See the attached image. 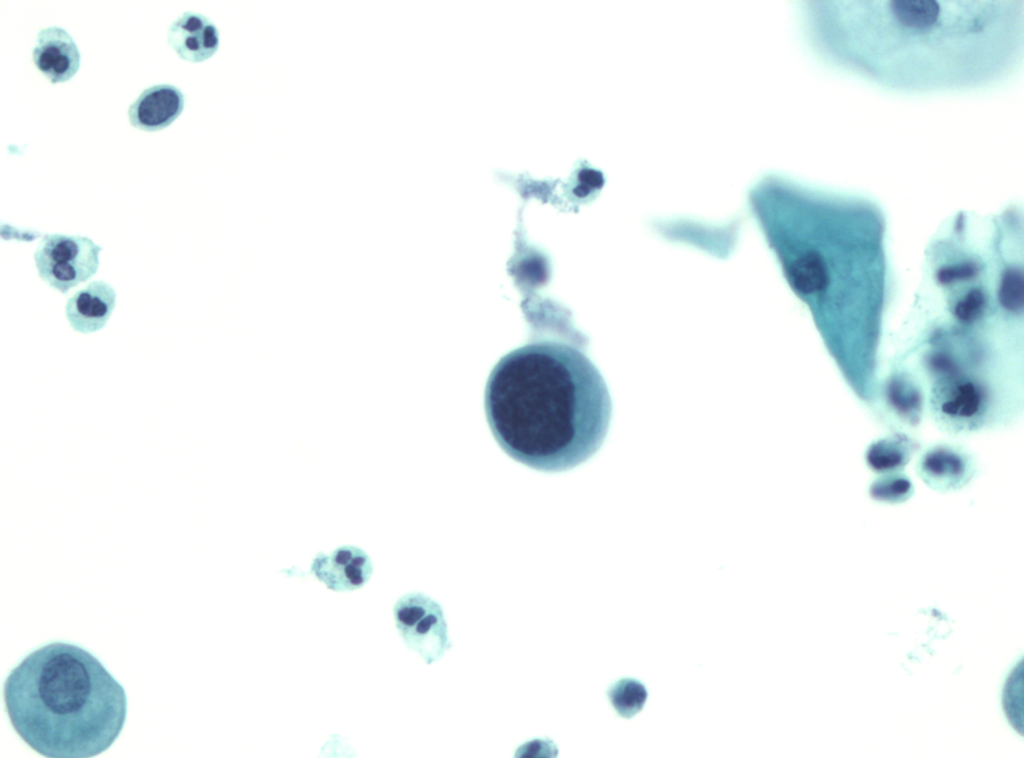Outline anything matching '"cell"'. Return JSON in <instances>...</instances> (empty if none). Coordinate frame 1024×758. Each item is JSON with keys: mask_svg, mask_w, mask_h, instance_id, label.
Masks as SVG:
<instances>
[{"mask_svg": "<svg viewBox=\"0 0 1024 758\" xmlns=\"http://www.w3.org/2000/svg\"><path fill=\"white\" fill-rule=\"evenodd\" d=\"M484 407L504 452L550 473L589 460L601 448L612 415L597 367L577 347L552 340L502 356L488 377Z\"/></svg>", "mask_w": 1024, "mask_h": 758, "instance_id": "6da1fadb", "label": "cell"}, {"mask_svg": "<svg viewBox=\"0 0 1024 758\" xmlns=\"http://www.w3.org/2000/svg\"><path fill=\"white\" fill-rule=\"evenodd\" d=\"M9 720L21 739L50 758H88L120 735L123 687L87 650L52 642L27 655L4 684Z\"/></svg>", "mask_w": 1024, "mask_h": 758, "instance_id": "7a4b0ae2", "label": "cell"}, {"mask_svg": "<svg viewBox=\"0 0 1024 758\" xmlns=\"http://www.w3.org/2000/svg\"><path fill=\"white\" fill-rule=\"evenodd\" d=\"M102 249L86 236L45 234L34 252L35 268L46 285L67 294L97 273Z\"/></svg>", "mask_w": 1024, "mask_h": 758, "instance_id": "3957f363", "label": "cell"}, {"mask_svg": "<svg viewBox=\"0 0 1024 758\" xmlns=\"http://www.w3.org/2000/svg\"><path fill=\"white\" fill-rule=\"evenodd\" d=\"M396 628L405 645L426 664H432L451 648L441 605L422 592L402 595L393 608Z\"/></svg>", "mask_w": 1024, "mask_h": 758, "instance_id": "277c9868", "label": "cell"}, {"mask_svg": "<svg viewBox=\"0 0 1024 758\" xmlns=\"http://www.w3.org/2000/svg\"><path fill=\"white\" fill-rule=\"evenodd\" d=\"M310 571L331 590L353 591L368 582L373 566L362 549L341 546L330 554L319 553L313 559Z\"/></svg>", "mask_w": 1024, "mask_h": 758, "instance_id": "5b68a950", "label": "cell"}, {"mask_svg": "<svg viewBox=\"0 0 1024 758\" xmlns=\"http://www.w3.org/2000/svg\"><path fill=\"white\" fill-rule=\"evenodd\" d=\"M917 474L932 489L947 492L967 485L975 474V465L961 449L938 445L921 456Z\"/></svg>", "mask_w": 1024, "mask_h": 758, "instance_id": "8992f818", "label": "cell"}, {"mask_svg": "<svg viewBox=\"0 0 1024 758\" xmlns=\"http://www.w3.org/2000/svg\"><path fill=\"white\" fill-rule=\"evenodd\" d=\"M32 58L37 69L53 84L71 79L78 71L81 59L72 37L58 26L38 32Z\"/></svg>", "mask_w": 1024, "mask_h": 758, "instance_id": "52a82bcc", "label": "cell"}, {"mask_svg": "<svg viewBox=\"0 0 1024 758\" xmlns=\"http://www.w3.org/2000/svg\"><path fill=\"white\" fill-rule=\"evenodd\" d=\"M115 289L106 281L96 280L75 292L66 302L65 317L70 327L82 334L103 329L116 306Z\"/></svg>", "mask_w": 1024, "mask_h": 758, "instance_id": "ba28073f", "label": "cell"}, {"mask_svg": "<svg viewBox=\"0 0 1024 758\" xmlns=\"http://www.w3.org/2000/svg\"><path fill=\"white\" fill-rule=\"evenodd\" d=\"M167 42L182 60L203 62L217 52L219 31L208 17L187 11L169 26Z\"/></svg>", "mask_w": 1024, "mask_h": 758, "instance_id": "9c48e42d", "label": "cell"}, {"mask_svg": "<svg viewBox=\"0 0 1024 758\" xmlns=\"http://www.w3.org/2000/svg\"><path fill=\"white\" fill-rule=\"evenodd\" d=\"M185 105L184 94L170 84L154 85L145 89L130 105V124L142 131H160L171 125Z\"/></svg>", "mask_w": 1024, "mask_h": 758, "instance_id": "30bf717a", "label": "cell"}, {"mask_svg": "<svg viewBox=\"0 0 1024 758\" xmlns=\"http://www.w3.org/2000/svg\"><path fill=\"white\" fill-rule=\"evenodd\" d=\"M918 447L917 441L902 433L880 438L868 446L866 463L880 474L899 472L909 463Z\"/></svg>", "mask_w": 1024, "mask_h": 758, "instance_id": "8fae6325", "label": "cell"}, {"mask_svg": "<svg viewBox=\"0 0 1024 758\" xmlns=\"http://www.w3.org/2000/svg\"><path fill=\"white\" fill-rule=\"evenodd\" d=\"M887 401L899 420L917 426L921 420L922 398L918 389L908 380L897 377L887 386Z\"/></svg>", "mask_w": 1024, "mask_h": 758, "instance_id": "7c38bea8", "label": "cell"}, {"mask_svg": "<svg viewBox=\"0 0 1024 758\" xmlns=\"http://www.w3.org/2000/svg\"><path fill=\"white\" fill-rule=\"evenodd\" d=\"M789 274L792 285L801 293L820 291L828 284L825 263L816 252H808L796 260Z\"/></svg>", "mask_w": 1024, "mask_h": 758, "instance_id": "4fadbf2b", "label": "cell"}, {"mask_svg": "<svg viewBox=\"0 0 1024 758\" xmlns=\"http://www.w3.org/2000/svg\"><path fill=\"white\" fill-rule=\"evenodd\" d=\"M607 696L615 711L620 716L628 718L641 710L647 698V691L640 682L624 678L609 687Z\"/></svg>", "mask_w": 1024, "mask_h": 758, "instance_id": "5bb4252c", "label": "cell"}, {"mask_svg": "<svg viewBox=\"0 0 1024 758\" xmlns=\"http://www.w3.org/2000/svg\"><path fill=\"white\" fill-rule=\"evenodd\" d=\"M913 492L911 480L898 472L882 474L869 488L872 499L891 504L905 502L913 495Z\"/></svg>", "mask_w": 1024, "mask_h": 758, "instance_id": "9a60e30c", "label": "cell"}, {"mask_svg": "<svg viewBox=\"0 0 1024 758\" xmlns=\"http://www.w3.org/2000/svg\"><path fill=\"white\" fill-rule=\"evenodd\" d=\"M999 301L1011 312H1021L1024 306V276L1019 268L1007 269L999 287Z\"/></svg>", "mask_w": 1024, "mask_h": 758, "instance_id": "2e32d148", "label": "cell"}, {"mask_svg": "<svg viewBox=\"0 0 1024 758\" xmlns=\"http://www.w3.org/2000/svg\"><path fill=\"white\" fill-rule=\"evenodd\" d=\"M985 302L984 293L973 289L956 304L954 313L963 322H973L983 313Z\"/></svg>", "mask_w": 1024, "mask_h": 758, "instance_id": "e0dca14e", "label": "cell"}, {"mask_svg": "<svg viewBox=\"0 0 1024 758\" xmlns=\"http://www.w3.org/2000/svg\"><path fill=\"white\" fill-rule=\"evenodd\" d=\"M558 753L557 745L552 739L534 738L518 746L515 757L546 758L556 757Z\"/></svg>", "mask_w": 1024, "mask_h": 758, "instance_id": "ac0fdd59", "label": "cell"}, {"mask_svg": "<svg viewBox=\"0 0 1024 758\" xmlns=\"http://www.w3.org/2000/svg\"><path fill=\"white\" fill-rule=\"evenodd\" d=\"M978 272L974 263H962L953 266L942 267L937 272V280L941 284H951L961 280L973 278Z\"/></svg>", "mask_w": 1024, "mask_h": 758, "instance_id": "d6986e66", "label": "cell"}]
</instances>
